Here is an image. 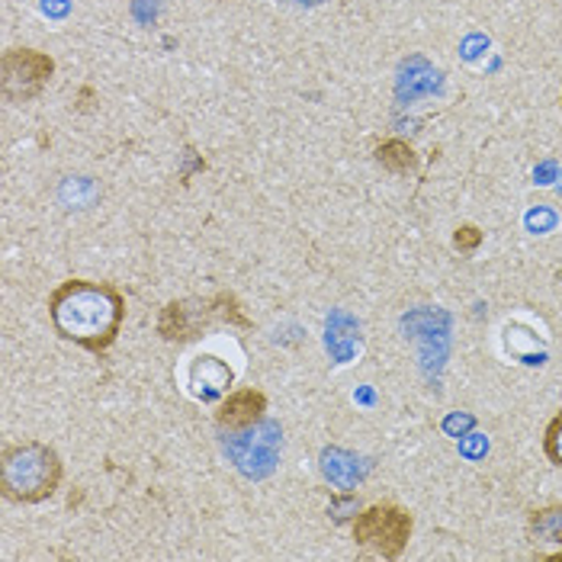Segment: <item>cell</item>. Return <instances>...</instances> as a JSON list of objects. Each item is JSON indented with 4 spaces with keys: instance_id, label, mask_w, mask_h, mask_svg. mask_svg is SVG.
<instances>
[{
    "instance_id": "52a82bcc",
    "label": "cell",
    "mask_w": 562,
    "mask_h": 562,
    "mask_svg": "<svg viewBox=\"0 0 562 562\" xmlns=\"http://www.w3.org/2000/svg\"><path fill=\"white\" fill-rule=\"evenodd\" d=\"M232 383H235V370L213 353H200L187 367V386L200 402H213L218 395H228Z\"/></svg>"
},
{
    "instance_id": "9c48e42d",
    "label": "cell",
    "mask_w": 562,
    "mask_h": 562,
    "mask_svg": "<svg viewBox=\"0 0 562 562\" xmlns=\"http://www.w3.org/2000/svg\"><path fill=\"white\" fill-rule=\"evenodd\" d=\"M527 530L540 543H553L562 550V502L540 505L527 515Z\"/></svg>"
},
{
    "instance_id": "4fadbf2b",
    "label": "cell",
    "mask_w": 562,
    "mask_h": 562,
    "mask_svg": "<svg viewBox=\"0 0 562 562\" xmlns=\"http://www.w3.org/2000/svg\"><path fill=\"white\" fill-rule=\"evenodd\" d=\"M560 106H562V97H560Z\"/></svg>"
},
{
    "instance_id": "ba28073f",
    "label": "cell",
    "mask_w": 562,
    "mask_h": 562,
    "mask_svg": "<svg viewBox=\"0 0 562 562\" xmlns=\"http://www.w3.org/2000/svg\"><path fill=\"white\" fill-rule=\"evenodd\" d=\"M373 158L383 171L395 173V177H408L418 171V151L402 142V138H386L373 148Z\"/></svg>"
},
{
    "instance_id": "6da1fadb",
    "label": "cell",
    "mask_w": 562,
    "mask_h": 562,
    "mask_svg": "<svg viewBox=\"0 0 562 562\" xmlns=\"http://www.w3.org/2000/svg\"><path fill=\"white\" fill-rule=\"evenodd\" d=\"M48 322L61 341L103 357L126 325V296L113 283L71 277L48 293Z\"/></svg>"
},
{
    "instance_id": "7a4b0ae2",
    "label": "cell",
    "mask_w": 562,
    "mask_h": 562,
    "mask_svg": "<svg viewBox=\"0 0 562 562\" xmlns=\"http://www.w3.org/2000/svg\"><path fill=\"white\" fill-rule=\"evenodd\" d=\"M65 479V463L43 440L7 443L0 453V495L13 505H43Z\"/></svg>"
},
{
    "instance_id": "8992f818",
    "label": "cell",
    "mask_w": 562,
    "mask_h": 562,
    "mask_svg": "<svg viewBox=\"0 0 562 562\" xmlns=\"http://www.w3.org/2000/svg\"><path fill=\"white\" fill-rule=\"evenodd\" d=\"M270 398L267 392L245 386V390H232L228 395H222V402L213 412V422L222 434L235 437V434H248L258 428L260 422L267 418Z\"/></svg>"
},
{
    "instance_id": "30bf717a",
    "label": "cell",
    "mask_w": 562,
    "mask_h": 562,
    "mask_svg": "<svg viewBox=\"0 0 562 562\" xmlns=\"http://www.w3.org/2000/svg\"><path fill=\"white\" fill-rule=\"evenodd\" d=\"M543 457H547L557 470H562V412L550 418V425H547V431H543Z\"/></svg>"
},
{
    "instance_id": "5b68a950",
    "label": "cell",
    "mask_w": 562,
    "mask_h": 562,
    "mask_svg": "<svg viewBox=\"0 0 562 562\" xmlns=\"http://www.w3.org/2000/svg\"><path fill=\"white\" fill-rule=\"evenodd\" d=\"M52 78H55V58L48 52L20 45V48H7L0 58V87L7 103H33L36 97H43Z\"/></svg>"
},
{
    "instance_id": "7c38bea8",
    "label": "cell",
    "mask_w": 562,
    "mask_h": 562,
    "mask_svg": "<svg viewBox=\"0 0 562 562\" xmlns=\"http://www.w3.org/2000/svg\"><path fill=\"white\" fill-rule=\"evenodd\" d=\"M547 560H550V562H562V550H560V553H553V557H547Z\"/></svg>"
},
{
    "instance_id": "277c9868",
    "label": "cell",
    "mask_w": 562,
    "mask_h": 562,
    "mask_svg": "<svg viewBox=\"0 0 562 562\" xmlns=\"http://www.w3.org/2000/svg\"><path fill=\"white\" fill-rule=\"evenodd\" d=\"M415 533V518L408 508L392 505V502H376L357 512L350 520V537L360 550L376 553L383 560H402Z\"/></svg>"
},
{
    "instance_id": "8fae6325",
    "label": "cell",
    "mask_w": 562,
    "mask_h": 562,
    "mask_svg": "<svg viewBox=\"0 0 562 562\" xmlns=\"http://www.w3.org/2000/svg\"><path fill=\"white\" fill-rule=\"evenodd\" d=\"M482 241H485V232L473 225V222H463V225H457V232H453V248L460 251V255H476L479 248H482Z\"/></svg>"
},
{
    "instance_id": "3957f363",
    "label": "cell",
    "mask_w": 562,
    "mask_h": 562,
    "mask_svg": "<svg viewBox=\"0 0 562 562\" xmlns=\"http://www.w3.org/2000/svg\"><path fill=\"white\" fill-rule=\"evenodd\" d=\"M213 325H232V328H251L255 322L245 315L235 293H213V296H187L171 300L158 315V335L168 345H183L200 338Z\"/></svg>"
}]
</instances>
